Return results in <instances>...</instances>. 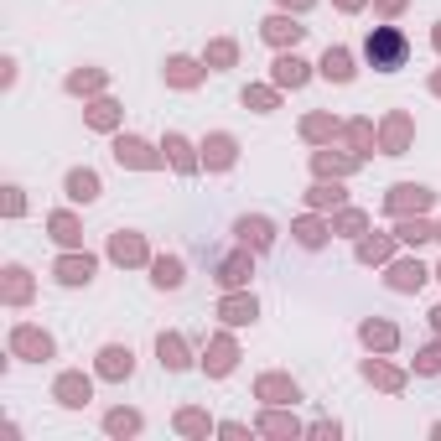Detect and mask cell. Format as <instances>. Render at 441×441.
<instances>
[{"mask_svg":"<svg viewBox=\"0 0 441 441\" xmlns=\"http://www.w3.org/2000/svg\"><path fill=\"white\" fill-rule=\"evenodd\" d=\"M364 52H369V62H374L379 73H395V68H405V52H410V42L395 32V26H379V32L369 37V47H364Z\"/></svg>","mask_w":441,"mask_h":441,"instance_id":"6da1fadb","label":"cell"},{"mask_svg":"<svg viewBox=\"0 0 441 441\" xmlns=\"http://www.w3.org/2000/svg\"><path fill=\"white\" fill-rule=\"evenodd\" d=\"M68 197L73 203H93L99 197V177L93 171H68Z\"/></svg>","mask_w":441,"mask_h":441,"instance_id":"7a4b0ae2","label":"cell"},{"mask_svg":"<svg viewBox=\"0 0 441 441\" xmlns=\"http://www.w3.org/2000/svg\"><path fill=\"white\" fill-rule=\"evenodd\" d=\"M93 275V260L84 255V260H62L58 265V280H68V286H78V280H88Z\"/></svg>","mask_w":441,"mask_h":441,"instance_id":"3957f363","label":"cell"},{"mask_svg":"<svg viewBox=\"0 0 441 441\" xmlns=\"http://www.w3.org/2000/svg\"><path fill=\"white\" fill-rule=\"evenodd\" d=\"M275 78L296 88V84H306V62H301V58H280V62H275Z\"/></svg>","mask_w":441,"mask_h":441,"instance_id":"277c9868","label":"cell"},{"mask_svg":"<svg viewBox=\"0 0 441 441\" xmlns=\"http://www.w3.org/2000/svg\"><path fill=\"white\" fill-rule=\"evenodd\" d=\"M322 73H327V78H353V68H348V52H343V47H327Z\"/></svg>","mask_w":441,"mask_h":441,"instance_id":"5b68a950","label":"cell"},{"mask_svg":"<svg viewBox=\"0 0 441 441\" xmlns=\"http://www.w3.org/2000/svg\"><path fill=\"white\" fill-rule=\"evenodd\" d=\"M239 234H244L255 249H265V244H270V223H265V218H244V223H239Z\"/></svg>","mask_w":441,"mask_h":441,"instance_id":"8992f818","label":"cell"},{"mask_svg":"<svg viewBox=\"0 0 441 441\" xmlns=\"http://www.w3.org/2000/svg\"><path fill=\"white\" fill-rule=\"evenodd\" d=\"M114 156H119V162H130V166H151V156H145V145H140V140H119V145H114Z\"/></svg>","mask_w":441,"mask_h":441,"instance_id":"52a82bcc","label":"cell"},{"mask_svg":"<svg viewBox=\"0 0 441 441\" xmlns=\"http://www.w3.org/2000/svg\"><path fill=\"white\" fill-rule=\"evenodd\" d=\"M265 37H270V42H296L301 26L296 21H265Z\"/></svg>","mask_w":441,"mask_h":441,"instance_id":"ba28073f","label":"cell"},{"mask_svg":"<svg viewBox=\"0 0 441 441\" xmlns=\"http://www.w3.org/2000/svg\"><path fill=\"white\" fill-rule=\"evenodd\" d=\"M16 348H21V353H47V348H52V343L42 338V332H32V327H21V332H16Z\"/></svg>","mask_w":441,"mask_h":441,"instance_id":"9c48e42d","label":"cell"},{"mask_svg":"<svg viewBox=\"0 0 441 441\" xmlns=\"http://www.w3.org/2000/svg\"><path fill=\"white\" fill-rule=\"evenodd\" d=\"M104 374H130V348H104Z\"/></svg>","mask_w":441,"mask_h":441,"instance_id":"30bf717a","label":"cell"},{"mask_svg":"<svg viewBox=\"0 0 441 441\" xmlns=\"http://www.w3.org/2000/svg\"><path fill=\"white\" fill-rule=\"evenodd\" d=\"M156 286H182V265L177 260H162V265H156Z\"/></svg>","mask_w":441,"mask_h":441,"instance_id":"8fae6325","label":"cell"},{"mask_svg":"<svg viewBox=\"0 0 441 441\" xmlns=\"http://www.w3.org/2000/svg\"><path fill=\"white\" fill-rule=\"evenodd\" d=\"M114 260H140V239H114Z\"/></svg>","mask_w":441,"mask_h":441,"instance_id":"7c38bea8","label":"cell"},{"mask_svg":"<svg viewBox=\"0 0 441 441\" xmlns=\"http://www.w3.org/2000/svg\"><path fill=\"white\" fill-rule=\"evenodd\" d=\"M296 239H301L306 249H317V244H322V223H312V218H306L301 229H296Z\"/></svg>","mask_w":441,"mask_h":441,"instance_id":"4fadbf2b","label":"cell"},{"mask_svg":"<svg viewBox=\"0 0 441 441\" xmlns=\"http://www.w3.org/2000/svg\"><path fill=\"white\" fill-rule=\"evenodd\" d=\"M421 280H426L421 265H400V270H395V286H421Z\"/></svg>","mask_w":441,"mask_h":441,"instance_id":"5bb4252c","label":"cell"},{"mask_svg":"<svg viewBox=\"0 0 441 441\" xmlns=\"http://www.w3.org/2000/svg\"><path fill=\"white\" fill-rule=\"evenodd\" d=\"M208 151H213V166H229V156H234V145H229V140H223V136H218V140H213V145H208Z\"/></svg>","mask_w":441,"mask_h":441,"instance_id":"9a60e30c","label":"cell"},{"mask_svg":"<svg viewBox=\"0 0 441 441\" xmlns=\"http://www.w3.org/2000/svg\"><path fill=\"white\" fill-rule=\"evenodd\" d=\"M192 62H187V58H177V62H171V84H192Z\"/></svg>","mask_w":441,"mask_h":441,"instance_id":"2e32d148","label":"cell"},{"mask_svg":"<svg viewBox=\"0 0 441 441\" xmlns=\"http://www.w3.org/2000/svg\"><path fill=\"white\" fill-rule=\"evenodd\" d=\"M255 317V301H229V322H249Z\"/></svg>","mask_w":441,"mask_h":441,"instance_id":"e0dca14e","label":"cell"},{"mask_svg":"<svg viewBox=\"0 0 441 441\" xmlns=\"http://www.w3.org/2000/svg\"><path fill=\"white\" fill-rule=\"evenodd\" d=\"M166 151H171V162H177L182 171H187V166H192V156H187V145H182L177 136H171V140H166Z\"/></svg>","mask_w":441,"mask_h":441,"instance_id":"ac0fdd59","label":"cell"},{"mask_svg":"<svg viewBox=\"0 0 441 441\" xmlns=\"http://www.w3.org/2000/svg\"><path fill=\"white\" fill-rule=\"evenodd\" d=\"M52 234H58L62 244H73V239H78V234H73V218H62V213H58V218H52Z\"/></svg>","mask_w":441,"mask_h":441,"instance_id":"d6986e66","label":"cell"},{"mask_svg":"<svg viewBox=\"0 0 441 441\" xmlns=\"http://www.w3.org/2000/svg\"><path fill=\"white\" fill-rule=\"evenodd\" d=\"M88 119H93V125H114V104H93Z\"/></svg>","mask_w":441,"mask_h":441,"instance_id":"ffe728a7","label":"cell"},{"mask_svg":"<svg viewBox=\"0 0 441 441\" xmlns=\"http://www.w3.org/2000/svg\"><path fill=\"white\" fill-rule=\"evenodd\" d=\"M364 338H369V343H395V332H390V327H374V322H369V327H364Z\"/></svg>","mask_w":441,"mask_h":441,"instance_id":"44dd1931","label":"cell"},{"mask_svg":"<svg viewBox=\"0 0 441 441\" xmlns=\"http://www.w3.org/2000/svg\"><path fill=\"white\" fill-rule=\"evenodd\" d=\"M62 395H68V405H78V395H88V384H78V379H62Z\"/></svg>","mask_w":441,"mask_h":441,"instance_id":"7402d4cb","label":"cell"},{"mask_svg":"<svg viewBox=\"0 0 441 441\" xmlns=\"http://www.w3.org/2000/svg\"><path fill=\"white\" fill-rule=\"evenodd\" d=\"M223 280H229V286H234V280H244V260H229V265H223Z\"/></svg>","mask_w":441,"mask_h":441,"instance_id":"603a6c76","label":"cell"},{"mask_svg":"<svg viewBox=\"0 0 441 441\" xmlns=\"http://www.w3.org/2000/svg\"><path fill=\"white\" fill-rule=\"evenodd\" d=\"M11 296H16V301L26 296V270H11Z\"/></svg>","mask_w":441,"mask_h":441,"instance_id":"cb8c5ba5","label":"cell"},{"mask_svg":"<svg viewBox=\"0 0 441 441\" xmlns=\"http://www.w3.org/2000/svg\"><path fill=\"white\" fill-rule=\"evenodd\" d=\"M436 47H441V32H436Z\"/></svg>","mask_w":441,"mask_h":441,"instance_id":"d4e9b609","label":"cell"},{"mask_svg":"<svg viewBox=\"0 0 441 441\" xmlns=\"http://www.w3.org/2000/svg\"><path fill=\"white\" fill-rule=\"evenodd\" d=\"M296 6H306V0H296Z\"/></svg>","mask_w":441,"mask_h":441,"instance_id":"484cf974","label":"cell"},{"mask_svg":"<svg viewBox=\"0 0 441 441\" xmlns=\"http://www.w3.org/2000/svg\"><path fill=\"white\" fill-rule=\"evenodd\" d=\"M436 322H441V312H436Z\"/></svg>","mask_w":441,"mask_h":441,"instance_id":"4316f807","label":"cell"}]
</instances>
